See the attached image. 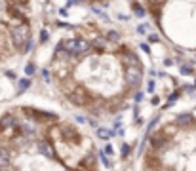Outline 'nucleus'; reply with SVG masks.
<instances>
[{"label":"nucleus","mask_w":196,"mask_h":171,"mask_svg":"<svg viewBox=\"0 0 196 171\" xmlns=\"http://www.w3.org/2000/svg\"><path fill=\"white\" fill-rule=\"evenodd\" d=\"M143 74L139 55L122 44L118 31L59 40L51 72H44L69 107L95 120L114 116L139 99Z\"/></svg>","instance_id":"nucleus-1"},{"label":"nucleus","mask_w":196,"mask_h":171,"mask_svg":"<svg viewBox=\"0 0 196 171\" xmlns=\"http://www.w3.org/2000/svg\"><path fill=\"white\" fill-rule=\"evenodd\" d=\"M0 171H101L99 148L73 120L34 105L0 114Z\"/></svg>","instance_id":"nucleus-2"},{"label":"nucleus","mask_w":196,"mask_h":171,"mask_svg":"<svg viewBox=\"0 0 196 171\" xmlns=\"http://www.w3.org/2000/svg\"><path fill=\"white\" fill-rule=\"evenodd\" d=\"M141 171H196V107L170 114L153 128Z\"/></svg>","instance_id":"nucleus-3"}]
</instances>
